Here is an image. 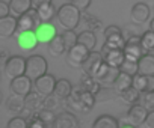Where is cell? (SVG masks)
I'll use <instances>...</instances> for the list:
<instances>
[{
  "label": "cell",
  "instance_id": "25",
  "mask_svg": "<svg viewBox=\"0 0 154 128\" xmlns=\"http://www.w3.org/2000/svg\"><path fill=\"white\" fill-rule=\"evenodd\" d=\"M92 128H119V121L110 115H101L95 119Z\"/></svg>",
  "mask_w": 154,
  "mask_h": 128
},
{
  "label": "cell",
  "instance_id": "43",
  "mask_svg": "<svg viewBox=\"0 0 154 128\" xmlns=\"http://www.w3.org/2000/svg\"><path fill=\"white\" fill-rule=\"evenodd\" d=\"M121 33H122V29H119V27L115 26V24L107 26V27L104 29V36H106V38H110V36H113V35H121Z\"/></svg>",
  "mask_w": 154,
  "mask_h": 128
},
{
  "label": "cell",
  "instance_id": "4",
  "mask_svg": "<svg viewBox=\"0 0 154 128\" xmlns=\"http://www.w3.org/2000/svg\"><path fill=\"white\" fill-rule=\"evenodd\" d=\"M146 116H148V110L142 106V104H133L130 106L128 112L125 113L122 122L124 125H131V127H139V125H143L145 121H146Z\"/></svg>",
  "mask_w": 154,
  "mask_h": 128
},
{
  "label": "cell",
  "instance_id": "28",
  "mask_svg": "<svg viewBox=\"0 0 154 128\" xmlns=\"http://www.w3.org/2000/svg\"><path fill=\"white\" fill-rule=\"evenodd\" d=\"M66 51V47H65V42L62 39V35H57L50 44H48V53L54 57H59L62 56L63 53Z\"/></svg>",
  "mask_w": 154,
  "mask_h": 128
},
{
  "label": "cell",
  "instance_id": "3",
  "mask_svg": "<svg viewBox=\"0 0 154 128\" xmlns=\"http://www.w3.org/2000/svg\"><path fill=\"white\" fill-rule=\"evenodd\" d=\"M47 70H48V63H47V60L42 56L33 54V56L26 59V76L32 82H35L39 77L45 76Z\"/></svg>",
  "mask_w": 154,
  "mask_h": 128
},
{
  "label": "cell",
  "instance_id": "26",
  "mask_svg": "<svg viewBox=\"0 0 154 128\" xmlns=\"http://www.w3.org/2000/svg\"><path fill=\"white\" fill-rule=\"evenodd\" d=\"M80 86H82L86 92H89V94H92V95H97L98 91L101 89V85H100L94 77H91V76H88V74H83V76H82V79H80Z\"/></svg>",
  "mask_w": 154,
  "mask_h": 128
},
{
  "label": "cell",
  "instance_id": "36",
  "mask_svg": "<svg viewBox=\"0 0 154 128\" xmlns=\"http://www.w3.org/2000/svg\"><path fill=\"white\" fill-rule=\"evenodd\" d=\"M119 73H124V74H128V76L134 77L137 74V62L124 60V63L119 67Z\"/></svg>",
  "mask_w": 154,
  "mask_h": 128
},
{
  "label": "cell",
  "instance_id": "6",
  "mask_svg": "<svg viewBox=\"0 0 154 128\" xmlns=\"http://www.w3.org/2000/svg\"><path fill=\"white\" fill-rule=\"evenodd\" d=\"M89 50L80 44L74 45L71 50H68V54H66V63L71 67V68H83L85 62L89 56Z\"/></svg>",
  "mask_w": 154,
  "mask_h": 128
},
{
  "label": "cell",
  "instance_id": "12",
  "mask_svg": "<svg viewBox=\"0 0 154 128\" xmlns=\"http://www.w3.org/2000/svg\"><path fill=\"white\" fill-rule=\"evenodd\" d=\"M56 79L51 76V74H45L42 77H39L38 80L33 82V86H35V91L38 94H41L42 97H50L53 95L54 92V88H56Z\"/></svg>",
  "mask_w": 154,
  "mask_h": 128
},
{
  "label": "cell",
  "instance_id": "30",
  "mask_svg": "<svg viewBox=\"0 0 154 128\" xmlns=\"http://www.w3.org/2000/svg\"><path fill=\"white\" fill-rule=\"evenodd\" d=\"M131 86H133V77H131V76H128V74H124V73H119V76H118L116 82L113 83V88L116 89V92H118V94H121V92L127 91V89H128V88H131Z\"/></svg>",
  "mask_w": 154,
  "mask_h": 128
},
{
  "label": "cell",
  "instance_id": "15",
  "mask_svg": "<svg viewBox=\"0 0 154 128\" xmlns=\"http://www.w3.org/2000/svg\"><path fill=\"white\" fill-rule=\"evenodd\" d=\"M53 128H80V124L75 115H72L71 112H62L56 116Z\"/></svg>",
  "mask_w": 154,
  "mask_h": 128
},
{
  "label": "cell",
  "instance_id": "29",
  "mask_svg": "<svg viewBox=\"0 0 154 128\" xmlns=\"http://www.w3.org/2000/svg\"><path fill=\"white\" fill-rule=\"evenodd\" d=\"M116 97H119V94L116 92V89L112 86H101V89L98 91V94L95 95V101L97 103H104V101H110L115 100Z\"/></svg>",
  "mask_w": 154,
  "mask_h": 128
},
{
  "label": "cell",
  "instance_id": "47",
  "mask_svg": "<svg viewBox=\"0 0 154 128\" xmlns=\"http://www.w3.org/2000/svg\"><path fill=\"white\" fill-rule=\"evenodd\" d=\"M9 57H11V56H8V53H6V51H0V62L6 63Z\"/></svg>",
  "mask_w": 154,
  "mask_h": 128
},
{
  "label": "cell",
  "instance_id": "46",
  "mask_svg": "<svg viewBox=\"0 0 154 128\" xmlns=\"http://www.w3.org/2000/svg\"><path fill=\"white\" fill-rule=\"evenodd\" d=\"M47 3H51V0H32V8L33 9H38L39 6L47 5Z\"/></svg>",
  "mask_w": 154,
  "mask_h": 128
},
{
  "label": "cell",
  "instance_id": "50",
  "mask_svg": "<svg viewBox=\"0 0 154 128\" xmlns=\"http://www.w3.org/2000/svg\"><path fill=\"white\" fill-rule=\"evenodd\" d=\"M2 101H3V95H2V92H0V104H2Z\"/></svg>",
  "mask_w": 154,
  "mask_h": 128
},
{
  "label": "cell",
  "instance_id": "22",
  "mask_svg": "<svg viewBox=\"0 0 154 128\" xmlns=\"http://www.w3.org/2000/svg\"><path fill=\"white\" fill-rule=\"evenodd\" d=\"M9 9L11 15L15 18H20L26 12L32 9V0H11L9 2Z\"/></svg>",
  "mask_w": 154,
  "mask_h": 128
},
{
  "label": "cell",
  "instance_id": "10",
  "mask_svg": "<svg viewBox=\"0 0 154 128\" xmlns=\"http://www.w3.org/2000/svg\"><path fill=\"white\" fill-rule=\"evenodd\" d=\"M118 76H119V70L118 68H112V67L107 65V63L103 62V65L100 67V70L97 71V74H95L94 79L101 86H109V85H113L116 82Z\"/></svg>",
  "mask_w": 154,
  "mask_h": 128
},
{
  "label": "cell",
  "instance_id": "5",
  "mask_svg": "<svg viewBox=\"0 0 154 128\" xmlns=\"http://www.w3.org/2000/svg\"><path fill=\"white\" fill-rule=\"evenodd\" d=\"M41 20L38 17L36 9H30L29 12H26L24 15H21L20 18H17V32L23 33V32H35L39 26H41Z\"/></svg>",
  "mask_w": 154,
  "mask_h": 128
},
{
  "label": "cell",
  "instance_id": "42",
  "mask_svg": "<svg viewBox=\"0 0 154 128\" xmlns=\"http://www.w3.org/2000/svg\"><path fill=\"white\" fill-rule=\"evenodd\" d=\"M71 5H74L80 12H85L91 6V0H71Z\"/></svg>",
  "mask_w": 154,
  "mask_h": 128
},
{
  "label": "cell",
  "instance_id": "35",
  "mask_svg": "<svg viewBox=\"0 0 154 128\" xmlns=\"http://www.w3.org/2000/svg\"><path fill=\"white\" fill-rule=\"evenodd\" d=\"M77 38H79V35H77L74 30H65L62 33V39L65 42V47H66V51L71 50L74 45H77Z\"/></svg>",
  "mask_w": 154,
  "mask_h": 128
},
{
  "label": "cell",
  "instance_id": "14",
  "mask_svg": "<svg viewBox=\"0 0 154 128\" xmlns=\"http://www.w3.org/2000/svg\"><path fill=\"white\" fill-rule=\"evenodd\" d=\"M44 100H45V97H42L36 91H32L24 98V109L32 115H38L44 109Z\"/></svg>",
  "mask_w": 154,
  "mask_h": 128
},
{
  "label": "cell",
  "instance_id": "18",
  "mask_svg": "<svg viewBox=\"0 0 154 128\" xmlns=\"http://www.w3.org/2000/svg\"><path fill=\"white\" fill-rule=\"evenodd\" d=\"M17 44H18V47L23 51H32V50L36 48V45L39 44V41H38L35 32H23V33H18Z\"/></svg>",
  "mask_w": 154,
  "mask_h": 128
},
{
  "label": "cell",
  "instance_id": "49",
  "mask_svg": "<svg viewBox=\"0 0 154 128\" xmlns=\"http://www.w3.org/2000/svg\"><path fill=\"white\" fill-rule=\"evenodd\" d=\"M119 128H136V127H131V125H121Z\"/></svg>",
  "mask_w": 154,
  "mask_h": 128
},
{
  "label": "cell",
  "instance_id": "1",
  "mask_svg": "<svg viewBox=\"0 0 154 128\" xmlns=\"http://www.w3.org/2000/svg\"><path fill=\"white\" fill-rule=\"evenodd\" d=\"M95 95L86 92L80 85L75 86L71 92V95L66 98V107L77 110V112H82V113H88L91 112V109L95 104Z\"/></svg>",
  "mask_w": 154,
  "mask_h": 128
},
{
  "label": "cell",
  "instance_id": "23",
  "mask_svg": "<svg viewBox=\"0 0 154 128\" xmlns=\"http://www.w3.org/2000/svg\"><path fill=\"white\" fill-rule=\"evenodd\" d=\"M72 89H74V86H72L66 79H60V80L56 82V88H54L53 95H54L56 98H59V100H66V98L71 95Z\"/></svg>",
  "mask_w": 154,
  "mask_h": 128
},
{
  "label": "cell",
  "instance_id": "21",
  "mask_svg": "<svg viewBox=\"0 0 154 128\" xmlns=\"http://www.w3.org/2000/svg\"><path fill=\"white\" fill-rule=\"evenodd\" d=\"M137 74L154 77V56L151 53L143 54L137 62Z\"/></svg>",
  "mask_w": 154,
  "mask_h": 128
},
{
  "label": "cell",
  "instance_id": "16",
  "mask_svg": "<svg viewBox=\"0 0 154 128\" xmlns=\"http://www.w3.org/2000/svg\"><path fill=\"white\" fill-rule=\"evenodd\" d=\"M149 14H151L149 12V6L146 3H143V2H139V3L133 5V8L130 11V18H131V21L134 24L140 26L149 18Z\"/></svg>",
  "mask_w": 154,
  "mask_h": 128
},
{
  "label": "cell",
  "instance_id": "39",
  "mask_svg": "<svg viewBox=\"0 0 154 128\" xmlns=\"http://www.w3.org/2000/svg\"><path fill=\"white\" fill-rule=\"evenodd\" d=\"M36 116H38V118H39V119H41V121H42V122H44L45 125H47V124H53L57 115H54V112H53V110H47V109H42V110H41V112H39V113H38Z\"/></svg>",
  "mask_w": 154,
  "mask_h": 128
},
{
  "label": "cell",
  "instance_id": "41",
  "mask_svg": "<svg viewBox=\"0 0 154 128\" xmlns=\"http://www.w3.org/2000/svg\"><path fill=\"white\" fill-rule=\"evenodd\" d=\"M59 101H60V100L56 98L54 95L45 97V100H44V109H47V110H54V109H57Z\"/></svg>",
  "mask_w": 154,
  "mask_h": 128
},
{
  "label": "cell",
  "instance_id": "8",
  "mask_svg": "<svg viewBox=\"0 0 154 128\" xmlns=\"http://www.w3.org/2000/svg\"><path fill=\"white\" fill-rule=\"evenodd\" d=\"M101 56H103L104 63H107V65L112 67V68H118V70L124 63V60H125L124 50H121V48H107V47L103 45Z\"/></svg>",
  "mask_w": 154,
  "mask_h": 128
},
{
  "label": "cell",
  "instance_id": "33",
  "mask_svg": "<svg viewBox=\"0 0 154 128\" xmlns=\"http://www.w3.org/2000/svg\"><path fill=\"white\" fill-rule=\"evenodd\" d=\"M140 45H142V48L146 54L151 53L154 50V32H151V30L143 32L142 36H140Z\"/></svg>",
  "mask_w": 154,
  "mask_h": 128
},
{
  "label": "cell",
  "instance_id": "7",
  "mask_svg": "<svg viewBox=\"0 0 154 128\" xmlns=\"http://www.w3.org/2000/svg\"><path fill=\"white\" fill-rule=\"evenodd\" d=\"M5 74L11 80L26 76V59L21 56H11L5 63Z\"/></svg>",
  "mask_w": 154,
  "mask_h": 128
},
{
  "label": "cell",
  "instance_id": "27",
  "mask_svg": "<svg viewBox=\"0 0 154 128\" xmlns=\"http://www.w3.org/2000/svg\"><path fill=\"white\" fill-rule=\"evenodd\" d=\"M36 12H38V17H39L41 23H50V20L57 14V11H56V8L53 6V3H47V5L39 6V8L36 9Z\"/></svg>",
  "mask_w": 154,
  "mask_h": 128
},
{
  "label": "cell",
  "instance_id": "34",
  "mask_svg": "<svg viewBox=\"0 0 154 128\" xmlns=\"http://www.w3.org/2000/svg\"><path fill=\"white\" fill-rule=\"evenodd\" d=\"M125 38L122 36V33L121 35H113V36H110V38H106V42H104V47H107V48H121V50H124V47H125Z\"/></svg>",
  "mask_w": 154,
  "mask_h": 128
},
{
  "label": "cell",
  "instance_id": "9",
  "mask_svg": "<svg viewBox=\"0 0 154 128\" xmlns=\"http://www.w3.org/2000/svg\"><path fill=\"white\" fill-rule=\"evenodd\" d=\"M32 86H33V82L27 76L17 77V79L11 80V85H9L12 95H17V97H21V98H26L32 92Z\"/></svg>",
  "mask_w": 154,
  "mask_h": 128
},
{
  "label": "cell",
  "instance_id": "20",
  "mask_svg": "<svg viewBox=\"0 0 154 128\" xmlns=\"http://www.w3.org/2000/svg\"><path fill=\"white\" fill-rule=\"evenodd\" d=\"M17 32V18L8 15L5 18H0V38H9Z\"/></svg>",
  "mask_w": 154,
  "mask_h": 128
},
{
  "label": "cell",
  "instance_id": "32",
  "mask_svg": "<svg viewBox=\"0 0 154 128\" xmlns=\"http://www.w3.org/2000/svg\"><path fill=\"white\" fill-rule=\"evenodd\" d=\"M6 107H8L9 112L23 113V110H24V98L17 97V95H12V97L6 101Z\"/></svg>",
  "mask_w": 154,
  "mask_h": 128
},
{
  "label": "cell",
  "instance_id": "40",
  "mask_svg": "<svg viewBox=\"0 0 154 128\" xmlns=\"http://www.w3.org/2000/svg\"><path fill=\"white\" fill-rule=\"evenodd\" d=\"M8 128H29V122L23 116H15L8 122Z\"/></svg>",
  "mask_w": 154,
  "mask_h": 128
},
{
  "label": "cell",
  "instance_id": "48",
  "mask_svg": "<svg viewBox=\"0 0 154 128\" xmlns=\"http://www.w3.org/2000/svg\"><path fill=\"white\" fill-rule=\"evenodd\" d=\"M149 30H151V32H154V18L149 21Z\"/></svg>",
  "mask_w": 154,
  "mask_h": 128
},
{
  "label": "cell",
  "instance_id": "45",
  "mask_svg": "<svg viewBox=\"0 0 154 128\" xmlns=\"http://www.w3.org/2000/svg\"><path fill=\"white\" fill-rule=\"evenodd\" d=\"M145 127L146 128H154V112H148L146 121H145Z\"/></svg>",
  "mask_w": 154,
  "mask_h": 128
},
{
  "label": "cell",
  "instance_id": "24",
  "mask_svg": "<svg viewBox=\"0 0 154 128\" xmlns=\"http://www.w3.org/2000/svg\"><path fill=\"white\" fill-rule=\"evenodd\" d=\"M77 44L86 47L89 51H94V48H95V45H97V36H95V33L91 32V30H83L82 33H79Z\"/></svg>",
  "mask_w": 154,
  "mask_h": 128
},
{
  "label": "cell",
  "instance_id": "44",
  "mask_svg": "<svg viewBox=\"0 0 154 128\" xmlns=\"http://www.w3.org/2000/svg\"><path fill=\"white\" fill-rule=\"evenodd\" d=\"M11 15V9H9V3L3 2V0H0V18H5Z\"/></svg>",
  "mask_w": 154,
  "mask_h": 128
},
{
  "label": "cell",
  "instance_id": "37",
  "mask_svg": "<svg viewBox=\"0 0 154 128\" xmlns=\"http://www.w3.org/2000/svg\"><path fill=\"white\" fill-rule=\"evenodd\" d=\"M82 20H85V21H86V26L89 27L88 30H91V32L101 29V21H100V20H97L95 17H92V15H88L86 12H82Z\"/></svg>",
  "mask_w": 154,
  "mask_h": 128
},
{
  "label": "cell",
  "instance_id": "11",
  "mask_svg": "<svg viewBox=\"0 0 154 128\" xmlns=\"http://www.w3.org/2000/svg\"><path fill=\"white\" fill-rule=\"evenodd\" d=\"M124 54H125V60H131V62L140 60V57L145 54V51L140 45V36H134L125 42Z\"/></svg>",
  "mask_w": 154,
  "mask_h": 128
},
{
  "label": "cell",
  "instance_id": "13",
  "mask_svg": "<svg viewBox=\"0 0 154 128\" xmlns=\"http://www.w3.org/2000/svg\"><path fill=\"white\" fill-rule=\"evenodd\" d=\"M103 56H101V51H91L85 65H83V74H88L91 77H95L97 71L100 70V67L103 65Z\"/></svg>",
  "mask_w": 154,
  "mask_h": 128
},
{
  "label": "cell",
  "instance_id": "31",
  "mask_svg": "<svg viewBox=\"0 0 154 128\" xmlns=\"http://www.w3.org/2000/svg\"><path fill=\"white\" fill-rule=\"evenodd\" d=\"M140 97H142V94H140L139 91H136L133 86H131V88H128L127 91H124V92H121V94H119V98H121L124 103H127L128 106L137 104V103H139V100H140Z\"/></svg>",
  "mask_w": 154,
  "mask_h": 128
},
{
  "label": "cell",
  "instance_id": "2",
  "mask_svg": "<svg viewBox=\"0 0 154 128\" xmlns=\"http://www.w3.org/2000/svg\"><path fill=\"white\" fill-rule=\"evenodd\" d=\"M60 27H63L65 30H74L82 21V12L77 9L74 5L71 3H65L57 9L56 14Z\"/></svg>",
  "mask_w": 154,
  "mask_h": 128
},
{
  "label": "cell",
  "instance_id": "17",
  "mask_svg": "<svg viewBox=\"0 0 154 128\" xmlns=\"http://www.w3.org/2000/svg\"><path fill=\"white\" fill-rule=\"evenodd\" d=\"M35 33H36V38H38L39 44H50L57 36V30L51 23H42L35 30Z\"/></svg>",
  "mask_w": 154,
  "mask_h": 128
},
{
  "label": "cell",
  "instance_id": "19",
  "mask_svg": "<svg viewBox=\"0 0 154 128\" xmlns=\"http://www.w3.org/2000/svg\"><path fill=\"white\" fill-rule=\"evenodd\" d=\"M133 88H134L136 91H139L140 94L152 92V91H154V77L136 74V76L133 77Z\"/></svg>",
  "mask_w": 154,
  "mask_h": 128
},
{
  "label": "cell",
  "instance_id": "38",
  "mask_svg": "<svg viewBox=\"0 0 154 128\" xmlns=\"http://www.w3.org/2000/svg\"><path fill=\"white\" fill-rule=\"evenodd\" d=\"M140 104L148 110V112H154V91L152 92H146V94H142L140 97Z\"/></svg>",
  "mask_w": 154,
  "mask_h": 128
}]
</instances>
